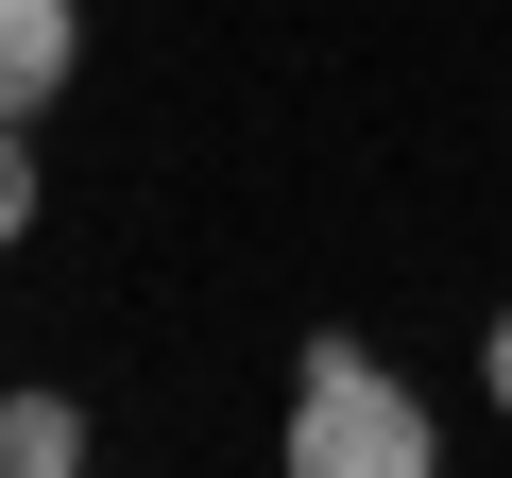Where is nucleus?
<instances>
[{"instance_id": "obj_5", "label": "nucleus", "mask_w": 512, "mask_h": 478, "mask_svg": "<svg viewBox=\"0 0 512 478\" xmlns=\"http://www.w3.org/2000/svg\"><path fill=\"white\" fill-rule=\"evenodd\" d=\"M478 393H495V410H512V308H495V342H478Z\"/></svg>"}, {"instance_id": "obj_4", "label": "nucleus", "mask_w": 512, "mask_h": 478, "mask_svg": "<svg viewBox=\"0 0 512 478\" xmlns=\"http://www.w3.org/2000/svg\"><path fill=\"white\" fill-rule=\"evenodd\" d=\"M35 222V120H0V239Z\"/></svg>"}, {"instance_id": "obj_2", "label": "nucleus", "mask_w": 512, "mask_h": 478, "mask_svg": "<svg viewBox=\"0 0 512 478\" xmlns=\"http://www.w3.org/2000/svg\"><path fill=\"white\" fill-rule=\"evenodd\" d=\"M69 52H86V0H0V120H52Z\"/></svg>"}, {"instance_id": "obj_1", "label": "nucleus", "mask_w": 512, "mask_h": 478, "mask_svg": "<svg viewBox=\"0 0 512 478\" xmlns=\"http://www.w3.org/2000/svg\"><path fill=\"white\" fill-rule=\"evenodd\" d=\"M427 461H444V427H427V393L376 342H308L291 359V478H427Z\"/></svg>"}, {"instance_id": "obj_3", "label": "nucleus", "mask_w": 512, "mask_h": 478, "mask_svg": "<svg viewBox=\"0 0 512 478\" xmlns=\"http://www.w3.org/2000/svg\"><path fill=\"white\" fill-rule=\"evenodd\" d=\"M86 461V410L69 393H0V478H69Z\"/></svg>"}]
</instances>
